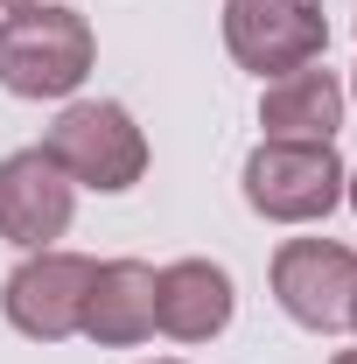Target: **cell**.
Listing matches in <instances>:
<instances>
[{"label":"cell","mask_w":357,"mask_h":364,"mask_svg":"<svg viewBox=\"0 0 357 364\" xmlns=\"http://www.w3.org/2000/svg\"><path fill=\"white\" fill-rule=\"evenodd\" d=\"M245 203L273 225H309L343 203V161L329 140H260L245 161Z\"/></svg>","instance_id":"3957f363"},{"label":"cell","mask_w":357,"mask_h":364,"mask_svg":"<svg viewBox=\"0 0 357 364\" xmlns=\"http://www.w3.org/2000/svg\"><path fill=\"white\" fill-rule=\"evenodd\" d=\"M78 210V182L49 161L43 147H21L0 161V238L21 252H49V238L70 231Z\"/></svg>","instance_id":"52a82bcc"},{"label":"cell","mask_w":357,"mask_h":364,"mask_svg":"<svg viewBox=\"0 0 357 364\" xmlns=\"http://www.w3.org/2000/svg\"><path fill=\"white\" fill-rule=\"evenodd\" d=\"M43 154L63 168L70 182H85V189H134L147 176V134L134 127V112L127 105H112V98H78V105H63L56 112V127H49Z\"/></svg>","instance_id":"7a4b0ae2"},{"label":"cell","mask_w":357,"mask_h":364,"mask_svg":"<svg viewBox=\"0 0 357 364\" xmlns=\"http://www.w3.org/2000/svg\"><path fill=\"white\" fill-rule=\"evenodd\" d=\"M273 301L302 329H351L357 252L336 238H287L273 252Z\"/></svg>","instance_id":"5b68a950"},{"label":"cell","mask_w":357,"mask_h":364,"mask_svg":"<svg viewBox=\"0 0 357 364\" xmlns=\"http://www.w3.org/2000/svg\"><path fill=\"white\" fill-rule=\"evenodd\" d=\"M329 364H357V350H343V358H329Z\"/></svg>","instance_id":"7c38bea8"},{"label":"cell","mask_w":357,"mask_h":364,"mask_svg":"<svg viewBox=\"0 0 357 364\" xmlns=\"http://www.w3.org/2000/svg\"><path fill=\"white\" fill-rule=\"evenodd\" d=\"M322 43H329V21L315 0H231L224 7V49L260 77L309 70Z\"/></svg>","instance_id":"277c9868"},{"label":"cell","mask_w":357,"mask_h":364,"mask_svg":"<svg viewBox=\"0 0 357 364\" xmlns=\"http://www.w3.org/2000/svg\"><path fill=\"white\" fill-rule=\"evenodd\" d=\"M231 322V280L211 259H176L154 273V329H169L176 343H211Z\"/></svg>","instance_id":"ba28073f"},{"label":"cell","mask_w":357,"mask_h":364,"mask_svg":"<svg viewBox=\"0 0 357 364\" xmlns=\"http://www.w3.org/2000/svg\"><path fill=\"white\" fill-rule=\"evenodd\" d=\"M0 7H28V0H0Z\"/></svg>","instance_id":"4fadbf2b"},{"label":"cell","mask_w":357,"mask_h":364,"mask_svg":"<svg viewBox=\"0 0 357 364\" xmlns=\"http://www.w3.org/2000/svg\"><path fill=\"white\" fill-rule=\"evenodd\" d=\"M351 329H357V301H351Z\"/></svg>","instance_id":"5bb4252c"},{"label":"cell","mask_w":357,"mask_h":364,"mask_svg":"<svg viewBox=\"0 0 357 364\" xmlns=\"http://www.w3.org/2000/svg\"><path fill=\"white\" fill-rule=\"evenodd\" d=\"M260 127H267V140H336V127H343V85L329 70H315V63L287 70L260 98Z\"/></svg>","instance_id":"30bf717a"},{"label":"cell","mask_w":357,"mask_h":364,"mask_svg":"<svg viewBox=\"0 0 357 364\" xmlns=\"http://www.w3.org/2000/svg\"><path fill=\"white\" fill-rule=\"evenodd\" d=\"M343 196H351V210H357V176H343Z\"/></svg>","instance_id":"8fae6325"},{"label":"cell","mask_w":357,"mask_h":364,"mask_svg":"<svg viewBox=\"0 0 357 364\" xmlns=\"http://www.w3.org/2000/svg\"><path fill=\"white\" fill-rule=\"evenodd\" d=\"M91 273H98V267H91L85 252H28L21 267L7 273L0 309H7V322H14L21 336L63 343V336H78V322H85Z\"/></svg>","instance_id":"8992f818"},{"label":"cell","mask_w":357,"mask_h":364,"mask_svg":"<svg viewBox=\"0 0 357 364\" xmlns=\"http://www.w3.org/2000/svg\"><path fill=\"white\" fill-rule=\"evenodd\" d=\"M91 77V21L78 7H14L0 21V85L14 98H70Z\"/></svg>","instance_id":"6da1fadb"},{"label":"cell","mask_w":357,"mask_h":364,"mask_svg":"<svg viewBox=\"0 0 357 364\" xmlns=\"http://www.w3.org/2000/svg\"><path fill=\"white\" fill-rule=\"evenodd\" d=\"M85 329L91 343L105 350H127V343H147L154 336V267L140 259H112V267L91 273V294H85Z\"/></svg>","instance_id":"9c48e42d"}]
</instances>
